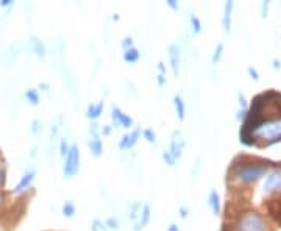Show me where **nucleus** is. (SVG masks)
Here are the masks:
<instances>
[{
    "label": "nucleus",
    "instance_id": "a211bd4d",
    "mask_svg": "<svg viewBox=\"0 0 281 231\" xmlns=\"http://www.w3.org/2000/svg\"><path fill=\"white\" fill-rule=\"evenodd\" d=\"M174 107H175V113H177L178 120H184V117H186V105H184L181 95H175L174 97Z\"/></svg>",
    "mask_w": 281,
    "mask_h": 231
},
{
    "label": "nucleus",
    "instance_id": "2eb2a0df",
    "mask_svg": "<svg viewBox=\"0 0 281 231\" xmlns=\"http://www.w3.org/2000/svg\"><path fill=\"white\" fill-rule=\"evenodd\" d=\"M233 7H234L233 2H227V4L224 5L222 27H224V31H225V33H230V30H231V13H233Z\"/></svg>",
    "mask_w": 281,
    "mask_h": 231
},
{
    "label": "nucleus",
    "instance_id": "9d476101",
    "mask_svg": "<svg viewBox=\"0 0 281 231\" xmlns=\"http://www.w3.org/2000/svg\"><path fill=\"white\" fill-rule=\"evenodd\" d=\"M208 206H209L211 213H212L215 217L221 216V213H222V203H221V195H219L217 191H215V189H211V191H209V195H208Z\"/></svg>",
    "mask_w": 281,
    "mask_h": 231
},
{
    "label": "nucleus",
    "instance_id": "f704fd0d",
    "mask_svg": "<svg viewBox=\"0 0 281 231\" xmlns=\"http://www.w3.org/2000/svg\"><path fill=\"white\" fill-rule=\"evenodd\" d=\"M5 200H7V195H5V192H2V191H0V214H2V211H4V206H5Z\"/></svg>",
    "mask_w": 281,
    "mask_h": 231
},
{
    "label": "nucleus",
    "instance_id": "0eeeda50",
    "mask_svg": "<svg viewBox=\"0 0 281 231\" xmlns=\"http://www.w3.org/2000/svg\"><path fill=\"white\" fill-rule=\"evenodd\" d=\"M35 177H36V171H27L22 177H20V180H19V183L14 186V189H13V194L14 195H22L24 192H27L28 189H32V184H33V181H35Z\"/></svg>",
    "mask_w": 281,
    "mask_h": 231
},
{
    "label": "nucleus",
    "instance_id": "2f4dec72",
    "mask_svg": "<svg viewBox=\"0 0 281 231\" xmlns=\"http://www.w3.org/2000/svg\"><path fill=\"white\" fill-rule=\"evenodd\" d=\"M167 7L170 8V10H174V11H178L180 10V5H178V2L177 0H167Z\"/></svg>",
    "mask_w": 281,
    "mask_h": 231
},
{
    "label": "nucleus",
    "instance_id": "58836bf2",
    "mask_svg": "<svg viewBox=\"0 0 281 231\" xmlns=\"http://www.w3.org/2000/svg\"><path fill=\"white\" fill-rule=\"evenodd\" d=\"M111 133V127H110V125H108V127H103L102 128V135H110Z\"/></svg>",
    "mask_w": 281,
    "mask_h": 231
},
{
    "label": "nucleus",
    "instance_id": "ea45409f",
    "mask_svg": "<svg viewBox=\"0 0 281 231\" xmlns=\"http://www.w3.org/2000/svg\"><path fill=\"white\" fill-rule=\"evenodd\" d=\"M267 7H269V4H263V16L264 17L267 16Z\"/></svg>",
    "mask_w": 281,
    "mask_h": 231
},
{
    "label": "nucleus",
    "instance_id": "a878e982",
    "mask_svg": "<svg viewBox=\"0 0 281 231\" xmlns=\"http://www.w3.org/2000/svg\"><path fill=\"white\" fill-rule=\"evenodd\" d=\"M30 131H32L33 135H39V133L42 131V122H41V120H38V119H35V120L32 122Z\"/></svg>",
    "mask_w": 281,
    "mask_h": 231
},
{
    "label": "nucleus",
    "instance_id": "1a4fd4ad",
    "mask_svg": "<svg viewBox=\"0 0 281 231\" xmlns=\"http://www.w3.org/2000/svg\"><path fill=\"white\" fill-rule=\"evenodd\" d=\"M169 61H170V69L175 77L180 74V64H181V49L180 46L174 44L169 47Z\"/></svg>",
    "mask_w": 281,
    "mask_h": 231
},
{
    "label": "nucleus",
    "instance_id": "7c9ffc66",
    "mask_svg": "<svg viewBox=\"0 0 281 231\" xmlns=\"http://www.w3.org/2000/svg\"><path fill=\"white\" fill-rule=\"evenodd\" d=\"M5 180H7V171H5V167L0 164V189L5 186Z\"/></svg>",
    "mask_w": 281,
    "mask_h": 231
},
{
    "label": "nucleus",
    "instance_id": "c9c22d12",
    "mask_svg": "<svg viewBox=\"0 0 281 231\" xmlns=\"http://www.w3.org/2000/svg\"><path fill=\"white\" fill-rule=\"evenodd\" d=\"M248 74L252 75L253 80H258V78H259V77H258V72H256L255 69H252V68H248Z\"/></svg>",
    "mask_w": 281,
    "mask_h": 231
},
{
    "label": "nucleus",
    "instance_id": "6e6552de",
    "mask_svg": "<svg viewBox=\"0 0 281 231\" xmlns=\"http://www.w3.org/2000/svg\"><path fill=\"white\" fill-rule=\"evenodd\" d=\"M111 119L114 122V125H117V127H122V128H132L133 127V119L130 117L128 114H125L119 107H116V105H113L111 107Z\"/></svg>",
    "mask_w": 281,
    "mask_h": 231
},
{
    "label": "nucleus",
    "instance_id": "ddd939ff",
    "mask_svg": "<svg viewBox=\"0 0 281 231\" xmlns=\"http://www.w3.org/2000/svg\"><path fill=\"white\" fill-rule=\"evenodd\" d=\"M103 108H105L103 100H100V102H97V103H91L89 107H88V110H86V117L91 119V120H97V119L102 116Z\"/></svg>",
    "mask_w": 281,
    "mask_h": 231
},
{
    "label": "nucleus",
    "instance_id": "a19ab883",
    "mask_svg": "<svg viewBox=\"0 0 281 231\" xmlns=\"http://www.w3.org/2000/svg\"><path fill=\"white\" fill-rule=\"evenodd\" d=\"M273 68H275V69H276V68L279 69V61H273Z\"/></svg>",
    "mask_w": 281,
    "mask_h": 231
},
{
    "label": "nucleus",
    "instance_id": "72a5a7b5",
    "mask_svg": "<svg viewBox=\"0 0 281 231\" xmlns=\"http://www.w3.org/2000/svg\"><path fill=\"white\" fill-rule=\"evenodd\" d=\"M14 5V2L13 0H0V8H11Z\"/></svg>",
    "mask_w": 281,
    "mask_h": 231
},
{
    "label": "nucleus",
    "instance_id": "4c0bfd02",
    "mask_svg": "<svg viewBox=\"0 0 281 231\" xmlns=\"http://www.w3.org/2000/svg\"><path fill=\"white\" fill-rule=\"evenodd\" d=\"M167 231H181L180 228H178V225H175V223H172L169 228H167Z\"/></svg>",
    "mask_w": 281,
    "mask_h": 231
},
{
    "label": "nucleus",
    "instance_id": "f257e3e1",
    "mask_svg": "<svg viewBox=\"0 0 281 231\" xmlns=\"http://www.w3.org/2000/svg\"><path fill=\"white\" fill-rule=\"evenodd\" d=\"M269 171V164L261 161V162H241L234 164L231 169V177L244 184H252L256 183L263 175H266Z\"/></svg>",
    "mask_w": 281,
    "mask_h": 231
},
{
    "label": "nucleus",
    "instance_id": "39448f33",
    "mask_svg": "<svg viewBox=\"0 0 281 231\" xmlns=\"http://www.w3.org/2000/svg\"><path fill=\"white\" fill-rule=\"evenodd\" d=\"M263 191L266 194H275L281 191V171L275 169L267 174L264 184H263Z\"/></svg>",
    "mask_w": 281,
    "mask_h": 231
},
{
    "label": "nucleus",
    "instance_id": "f3484780",
    "mask_svg": "<svg viewBox=\"0 0 281 231\" xmlns=\"http://www.w3.org/2000/svg\"><path fill=\"white\" fill-rule=\"evenodd\" d=\"M122 58H123L125 62H128V64H135V62H138L139 58H141V52L136 47H132V49H128V50H123Z\"/></svg>",
    "mask_w": 281,
    "mask_h": 231
},
{
    "label": "nucleus",
    "instance_id": "c756f323",
    "mask_svg": "<svg viewBox=\"0 0 281 231\" xmlns=\"http://www.w3.org/2000/svg\"><path fill=\"white\" fill-rule=\"evenodd\" d=\"M199 169H200V158H196V161H194V166H192V171H191V177L196 178Z\"/></svg>",
    "mask_w": 281,
    "mask_h": 231
},
{
    "label": "nucleus",
    "instance_id": "423d86ee",
    "mask_svg": "<svg viewBox=\"0 0 281 231\" xmlns=\"http://www.w3.org/2000/svg\"><path fill=\"white\" fill-rule=\"evenodd\" d=\"M141 135H142V130L141 128H135L133 131H128L125 133L120 141H119V149L122 152H128V150H132L133 147L138 144V141L141 139Z\"/></svg>",
    "mask_w": 281,
    "mask_h": 231
},
{
    "label": "nucleus",
    "instance_id": "f8f14e48",
    "mask_svg": "<svg viewBox=\"0 0 281 231\" xmlns=\"http://www.w3.org/2000/svg\"><path fill=\"white\" fill-rule=\"evenodd\" d=\"M142 208H144V205H142L141 202H133V203H130V205H128V209H127L128 220H130V222H133V223H136V222H138V219L141 217Z\"/></svg>",
    "mask_w": 281,
    "mask_h": 231
},
{
    "label": "nucleus",
    "instance_id": "f03ea898",
    "mask_svg": "<svg viewBox=\"0 0 281 231\" xmlns=\"http://www.w3.org/2000/svg\"><path fill=\"white\" fill-rule=\"evenodd\" d=\"M231 231H270L267 220L256 211H245L237 216Z\"/></svg>",
    "mask_w": 281,
    "mask_h": 231
},
{
    "label": "nucleus",
    "instance_id": "cd10ccee",
    "mask_svg": "<svg viewBox=\"0 0 281 231\" xmlns=\"http://www.w3.org/2000/svg\"><path fill=\"white\" fill-rule=\"evenodd\" d=\"M120 46H122V49H123V50H128V49H132V47H135V43H133V38H132V36H125V38L122 39V43H120Z\"/></svg>",
    "mask_w": 281,
    "mask_h": 231
},
{
    "label": "nucleus",
    "instance_id": "b1692460",
    "mask_svg": "<svg viewBox=\"0 0 281 231\" xmlns=\"http://www.w3.org/2000/svg\"><path fill=\"white\" fill-rule=\"evenodd\" d=\"M103 223H105V226H106L108 229H110V231H117L119 226H120V225H119V220H117L116 217H108Z\"/></svg>",
    "mask_w": 281,
    "mask_h": 231
},
{
    "label": "nucleus",
    "instance_id": "dca6fc26",
    "mask_svg": "<svg viewBox=\"0 0 281 231\" xmlns=\"http://www.w3.org/2000/svg\"><path fill=\"white\" fill-rule=\"evenodd\" d=\"M30 43H32V46H33V52H35V55H36L38 58L44 59V58L47 56L46 46H44V43H41V39H38L36 36H32Z\"/></svg>",
    "mask_w": 281,
    "mask_h": 231
},
{
    "label": "nucleus",
    "instance_id": "5701e85b",
    "mask_svg": "<svg viewBox=\"0 0 281 231\" xmlns=\"http://www.w3.org/2000/svg\"><path fill=\"white\" fill-rule=\"evenodd\" d=\"M142 136H144V139L148 142V144H157V133L152 130V128H145V130H142Z\"/></svg>",
    "mask_w": 281,
    "mask_h": 231
},
{
    "label": "nucleus",
    "instance_id": "bb28decb",
    "mask_svg": "<svg viewBox=\"0 0 281 231\" xmlns=\"http://www.w3.org/2000/svg\"><path fill=\"white\" fill-rule=\"evenodd\" d=\"M163 159H164V162H166L169 167H174V166L177 164V161L174 159V156H172V155L169 153V150H164V152H163Z\"/></svg>",
    "mask_w": 281,
    "mask_h": 231
},
{
    "label": "nucleus",
    "instance_id": "6ab92c4d",
    "mask_svg": "<svg viewBox=\"0 0 281 231\" xmlns=\"http://www.w3.org/2000/svg\"><path fill=\"white\" fill-rule=\"evenodd\" d=\"M61 211H63V216L66 219H72L75 216V213H77V206H75V203L72 200H68V202H64Z\"/></svg>",
    "mask_w": 281,
    "mask_h": 231
},
{
    "label": "nucleus",
    "instance_id": "4468645a",
    "mask_svg": "<svg viewBox=\"0 0 281 231\" xmlns=\"http://www.w3.org/2000/svg\"><path fill=\"white\" fill-rule=\"evenodd\" d=\"M88 149L94 158H100L103 153V142L100 138H89L88 139Z\"/></svg>",
    "mask_w": 281,
    "mask_h": 231
},
{
    "label": "nucleus",
    "instance_id": "4be33fe9",
    "mask_svg": "<svg viewBox=\"0 0 281 231\" xmlns=\"http://www.w3.org/2000/svg\"><path fill=\"white\" fill-rule=\"evenodd\" d=\"M222 53H224V44L219 43L217 46H215V49H214V52H212V56H211L212 64H217V62L221 61V58H222Z\"/></svg>",
    "mask_w": 281,
    "mask_h": 231
},
{
    "label": "nucleus",
    "instance_id": "473e14b6",
    "mask_svg": "<svg viewBox=\"0 0 281 231\" xmlns=\"http://www.w3.org/2000/svg\"><path fill=\"white\" fill-rule=\"evenodd\" d=\"M178 213H180V217L181 219H186L188 216H189V208H186V206H180V209H178Z\"/></svg>",
    "mask_w": 281,
    "mask_h": 231
},
{
    "label": "nucleus",
    "instance_id": "393cba45",
    "mask_svg": "<svg viewBox=\"0 0 281 231\" xmlns=\"http://www.w3.org/2000/svg\"><path fill=\"white\" fill-rule=\"evenodd\" d=\"M69 150H71V145H69L68 139L63 138V139L59 141V155L64 158V156H66V155L69 153Z\"/></svg>",
    "mask_w": 281,
    "mask_h": 231
},
{
    "label": "nucleus",
    "instance_id": "e433bc0d",
    "mask_svg": "<svg viewBox=\"0 0 281 231\" xmlns=\"http://www.w3.org/2000/svg\"><path fill=\"white\" fill-rule=\"evenodd\" d=\"M239 103H241V107H242V110H245V107H247V103H245V98H244V95H242V94H239Z\"/></svg>",
    "mask_w": 281,
    "mask_h": 231
},
{
    "label": "nucleus",
    "instance_id": "7ed1b4c3",
    "mask_svg": "<svg viewBox=\"0 0 281 231\" xmlns=\"http://www.w3.org/2000/svg\"><path fill=\"white\" fill-rule=\"evenodd\" d=\"M80 149L78 145L72 144L69 153L64 156V164H63V174L66 178H74L80 172Z\"/></svg>",
    "mask_w": 281,
    "mask_h": 231
},
{
    "label": "nucleus",
    "instance_id": "412c9836",
    "mask_svg": "<svg viewBox=\"0 0 281 231\" xmlns=\"http://www.w3.org/2000/svg\"><path fill=\"white\" fill-rule=\"evenodd\" d=\"M189 20H191V27H192V31L199 35L202 31V22H200V19L196 16V14H191L189 16Z\"/></svg>",
    "mask_w": 281,
    "mask_h": 231
},
{
    "label": "nucleus",
    "instance_id": "aec40b11",
    "mask_svg": "<svg viewBox=\"0 0 281 231\" xmlns=\"http://www.w3.org/2000/svg\"><path fill=\"white\" fill-rule=\"evenodd\" d=\"M25 98L28 100V103L32 105V107H38L39 105V102H41V97H39V92H38V89H28L27 92H25Z\"/></svg>",
    "mask_w": 281,
    "mask_h": 231
},
{
    "label": "nucleus",
    "instance_id": "20e7f679",
    "mask_svg": "<svg viewBox=\"0 0 281 231\" xmlns=\"http://www.w3.org/2000/svg\"><path fill=\"white\" fill-rule=\"evenodd\" d=\"M184 147H186V138L183 135V131L175 130L170 136V145H169V153L174 156V159H180L183 156L184 152Z\"/></svg>",
    "mask_w": 281,
    "mask_h": 231
},
{
    "label": "nucleus",
    "instance_id": "c85d7f7f",
    "mask_svg": "<svg viewBox=\"0 0 281 231\" xmlns=\"http://www.w3.org/2000/svg\"><path fill=\"white\" fill-rule=\"evenodd\" d=\"M91 229L92 231H110L106 226H105V223L102 222V220H99V219H96V220H92V226H91Z\"/></svg>",
    "mask_w": 281,
    "mask_h": 231
},
{
    "label": "nucleus",
    "instance_id": "9b49d317",
    "mask_svg": "<svg viewBox=\"0 0 281 231\" xmlns=\"http://www.w3.org/2000/svg\"><path fill=\"white\" fill-rule=\"evenodd\" d=\"M150 219H152V208H150V205H144L142 213H141V217H139L138 222L133 225V231H141V229H144V228L148 225Z\"/></svg>",
    "mask_w": 281,
    "mask_h": 231
}]
</instances>
